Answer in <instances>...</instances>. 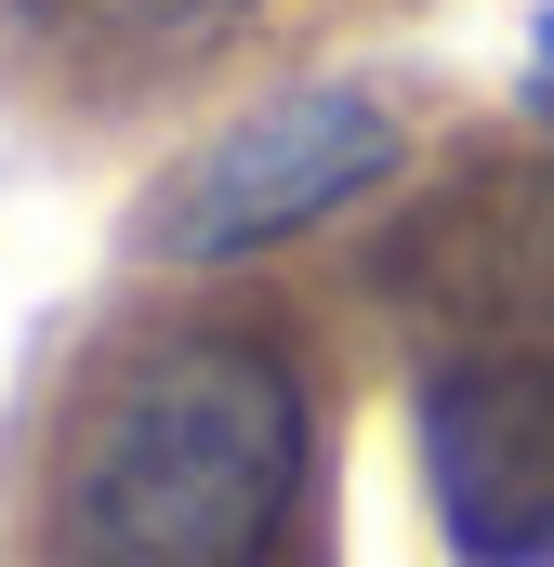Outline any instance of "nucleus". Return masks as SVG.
Segmentation results:
<instances>
[{"label": "nucleus", "mask_w": 554, "mask_h": 567, "mask_svg": "<svg viewBox=\"0 0 554 567\" xmlns=\"http://www.w3.org/2000/svg\"><path fill=\"white\" fill-rule=\"evenodd\" d=\"M304 383L252 330H172L93 396L53 475L66 567H265L304 515Z\"/></svg>", "instance_id": "1"}, {"label": "nucleus", "mask_w": 554, "mask_h": 567, "mask_svg": "<svg viewBox=\"0 0 554 567\" xmlns=\"http://www.w3.org/2000/svg\"><path fill=\"white\" fill-rule=\"evenodd\" d=\"M397 158H410V133H397V106H383L370 80H290V93L238 106L212 145H185V158L145 185L133 251L145 265H252L277 238L357 212Z\"/></svg>", "instance_id": "2"}, {"label": "nucleus", "mask_w": 554, "mask_h": 567, "mask_svg": "<svg viewBox=\"0 0 554 567\" xmlns=\"http://www.w3.org/2000/svg\"><path fill=\"white\" fill-rule=\"evenodd\" d=\"M422 488L462 567H554V343H462L422 370Z\"/></svg>", "instance_id": "3"}, {"label": "nucleus", "mask_w": 554, "mask_h": 567, "mask_svg": "<svg viewBox=\"0 0 554 567\" xmlns=\"http://www.w3.org/2000/svg\"><path fill=\"white\" fill-rule=\"evenodd\" d=\"M449 265H462V303L502 343H554V185H502L449 238Z\"/></svg>", "instance_id": "4"}, {"label": "nucleus", "mask_w": 554, "mask_h": 567, "mask_svg": "<svg viewBox=\"0 0 554 567\" xmlns=\"http://www.w3.org/2000/svg\"><path fill=\"white\" fill-rule=\"evenodd\" d=\"M93 40H120V53H198V40H225L252 0H66Z\"/></svg>", "instance_id": "5"}, {"label": "nucleus", "mask_w": 554, "mask_h": 567, "mask_svg": "<svg viewBox=\"0 0 554 567\" xmlns=\"http://www.w3.org/2000/svg\"><path fill=\"white\" fill-rule=\"evenodd\" d=\"M529 106H542V120H554V13H542V27H529Z\"/></svg>", "instance_id": "6"}]
</instances>
